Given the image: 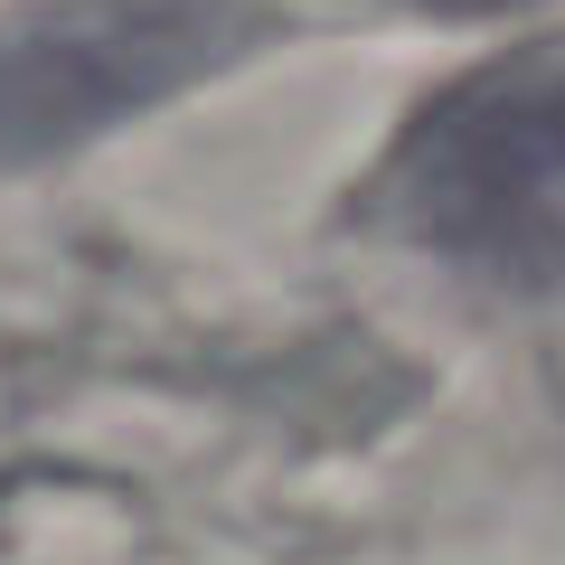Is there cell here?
Masks as SVG:
<instances>
[{
    "mask_svg": "<svg viewBox=\"0 0 565 565\" xmlns=\"http://www.w3.org/2000/svg\"><path fill=\"white\" fill-rule=\"evenodd\" d=\"M396 199L434 255L565 282V57H519L444 95L405 141Z\"/></svg>",
    "mask_w": 565,
    "mask_h": 565,
    "instance_id": "6da1fadb",
    "label": "cell"
},
{
    "mask_svg": "<svg viewBox=\"0 0 565 565\" xmlns=\"http://www.w3.org/2000/svg\"><path fill=\"white\" fill-rule=\"evenodd\" d=\"M199 57V29L180 10H76L0 57V141L76 132L104 104H132Z\"/></svg>",
    "mask_w": 565,
    "mask_h": 565,
    "instance_id": "7a4b0ae2",
    "label": "cell"
}]
</instances>
